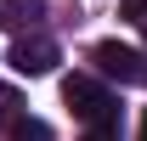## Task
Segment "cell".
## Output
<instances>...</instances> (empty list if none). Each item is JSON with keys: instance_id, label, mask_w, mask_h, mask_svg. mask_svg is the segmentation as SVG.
<instances>
[{"instance_id": "cell-6", "label": "cell", "mask_w": 147, "mask_h": 141, "mask_svg": "<svg viewBox=\"0 0 147 141\" xmlns=\"http://www.w3.org/2000/svg\"><path fill=\"white\" fill-rule=\"evenodd\" d=\"M125 17L136 23V28H147V0H125Z\"/></svg>"}, {"instance_id": "cell-4", "label": "cell", "mask_w": 147, "mask_h": 141, "mask_svg": "<svg viewBox=\"0 0 147 141\" xmlns=\"http://www.w3.org/2000/svg\"><path fill=\"white\" fill-rule=\"evenodd\" d=\"M40 11H45V0H0V28H28L40 23Z\"/></svg>"}, {"instance_id": "cell-5", "label": "cell", "mask_w": 147, "mask_h": 141, "mask_svg": "<svg viewBox=\"0 0 147 141\" xmlns=\"http://www.w3.org/2000/svg\"><path fill=\"white\" fill-rule=\"evenodd\" d=\"M11 141H51V130L40 119H11Z\"/></svg>"}, {"instance_id": "cell-1", "label": "cell", "mask_w": 147, "mask_h": 141, "mask_svg": "<svg viewBox=\"0 0 147 141\" xmlns=\"http://www.w3.org/2000/svg\"><path fill=\"white\" fill-rule=\"evenodd\" d=\"M62 102H68L85 124H113V96L96 85L91 73H68V79H62Z\"/></svg>"}, {"instance_id": "cell-7", "label": "cell", "mask_w": 147, "mask_h": 141, "mask_svg": "<svg viewBox=\"0 0 147 141\" xmlns=\"http://www.w3.org/2000/svg\"><path fill=\"white\" fill-rule=\"evenodd\" d=\"M11 107H17V102H11V96L0 90V124H11Z\"/></svg>"}, {"instance_id": "cell-3", "label": "cell", "mask_w": 147, "mask_h": 141, "mask_svg": "<svg viewBox=\"0 0 147 141\" xmlns=\"http://www.w3.org/2000/svg\"><path fill=\"white\" fill-rule=\"evenodd\" d=\"M11 68H17L23 79L51 73V68H57V40H45V34H23L17 45H11Z\"/></svg>"}, {"instance_id": "cell-8", "label": "cell", "mask_w": 147, "mask_h": 141, "mask_svg": "<svg viewBox=\"0 0 147 141\" xmlns=\"http://www.w3.org/2000/svg\"><path fill=\"white\" fill-rule=\"evenodd\" d=\"M142 141H147V113H142Z\"/></svg>"}, {"instance_id": "cell-2", "label": "cell", "mask_w": 147, "mask_h": 141, "mask_svg": "<svg viewBox=\"0 0 147 141\" xmlns=\"http://www.w3.org/2000/svg\"><path fill=\"white\" fill-rule=\"evenodd\" d=\"M91 62L108 79H119V85H147V51H136V45H119V40H102L91 51Z\"/></svg>"}]
</instances>
